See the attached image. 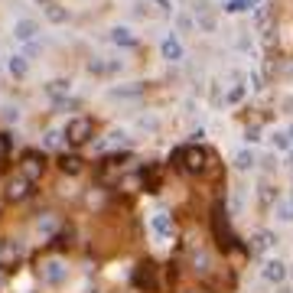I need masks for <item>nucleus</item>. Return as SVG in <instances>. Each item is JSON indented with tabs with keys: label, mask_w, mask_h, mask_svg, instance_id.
<instances>
[{
	"label": "nucleus",
	"mask_w": 293,
	"mask_h": 293,
	"mask_svg": "<svg viewBox=\"0 0 293 293\" xmlns=\"http://www.w3.org/2000/svg\"><path fill=\"white\" fill-rule=\"evenodd\" d=\"M212 232H215V241H218L221 251H238L241 247L235 232H232V225H228V212L221 202H215V209H212Z\"/></svg>",
	"instance_id": "f257e3e1"
},
{
	"label": "nucleus",
	"mask_w": 293,
	"mask_h": 293,
	"mask_svg": "<svg viewBox=\"0 0 293 293\" xmlns=\"http://www.w3.org/2000/svg\"><path fill=\"white\" fill-rule=\"evenodd\" d=\"M206 160H209L206 150H199V147H179L173 153V166H179V170L189 173V176H199L202 170H206Z\"/></svg>",
	"instance_id": "f03ea898"
},
{
	"label": "nucleus",
	"mask_w": 293,
	"mask_h": 293,
	"mask_svg": "<svg viewBox=\"0 0 293 293\" xmlns=\"http://www.w3.org/2000/svg\"><path fill=\"white\" fill-rule=\"evenodd\" d=\"M16 170H20V176H23V179H30V183L42 179V173H46V153H39V150H23Z\"/></svg>",
	"instance_id": "7ed1b4c3"
},
{
	"label": "nucleus",
	"mask_w": 293,
	"mask_h": 293,
	"mask_svg": "<svg viewBox=\"0 0 293 293\" xmlns=\"http://www.w3.org/2000/svg\"><path fill=\"white\" fill-rule=\"evenodd\" d=\"M134 287H137V290H147V293H156V290H160L156 264H153V261H140L137 267H134Z\"/></svg>",
	"instance_id": "20e7f679"
},
{
	"label": "nucleus",
	"mask_w": 293,
	"mask_h": 293,
	"mask_svg": "<svg viewBox=\"0 0 293 293\" xmlns=\"http://www.w3.org/2000/svg\"><path fill=\"white\" fill-rule=\"evenodd\" d=\"M92 134H95V124L88 121V118H75V121L65 127V137H69V144H75V147L88 144V140H92Z\"/></svg>",
	"instance_id": "39448f33"
},
{
	"label": "nucleus",
	"mask_w": 293,
	"mask_h": 293,
	"mask_svg": "<svg viewBox=\"0 0 293 293\" xmlns=\"http://www.w3.org/2000/svg\"><path fill=\"white\" fill-rule=\"evenodd\" d=\"M20 261H23V247L16 241H4V244H0V271H4V274L16 271V267H20Z\"/></svg>",
	"instance_id": "423d86ee"
},
{
	"label": "nucleus",
	"mask_w": 293,
	"mask_h": 293,
	"mask_svg": "<svg viewBox=\"0 0 293 293\" xmlns=\"http://www.w3.org/2000/svg\"><path fill=\"white\" fill-rule=\"evenodd\" d=\"M65 267H62V261H56V257H52V261H46V264H39V277L46 280V283H62L65 280Z\"/></svg>",
	"instance_id": "0eeeda50"
},
{
	"label": "nucleus",
	"mask_w": 293,
	"mask_h": 293,
	"mask_svg": "<svg viewBox=\"0 0 293 293\" xmlns=\"http://www.w3.org/2000/svg\"><path fill=\"white\" fill-rule=\"evenodd\" d=\"M59 170L65 173V176H78V173L85 170V160L78 156V153H62L59 156Z\"/></svg>",
	"instance_id": "6e6552de"
},
{
	"label": "nucleus",
	"mask_w": 293,
	"mask_h": 293,
	"mask_svg": "<svg viewBox=\"0 0 293 293\" xmlns=\"http://www.w3.org/2000/svg\"><path fill=\"white\" fill-rule=\"evenodd\" d=\"M30 179H23V176H16V179H10L7 183V199L10 202H20V199H26V195H30Z\"/></svg>",
	"instance_id": "1a4fd4ad"
},
{
	"label": "nucleus",
	"mask_w": 293,
	"mask_h": 293,
	"mask_svg": "<svg viewBox=\"0 0 293 293\" xmlns=\"http://www.w3.org/2000/svg\"><path fill=\"white\" fill-rule=\"evenodd\" d=\"M153 232H156L160 238H170V235H173V221H170L166 212H156V215H153Z\"/></svg>",
	"instance_id": "9d476101"
},
{
	"label": "nucleus",
	"mask_w": 293,
	"mask_h": 293,
	"mask_svg": "<svg viewBox=\"0 0 293 293\" xmlns=\"http://www.w3.org/2000/svg\"><path fill=\"white\" fill-rule=\"evenodd\" d=\"M264 277H267L271 283H280L283 277H287V267H283L280 261H267L264 264Z\"/></svg>",
	"instance_id": "9b49d317"
},
{
	"label": "nucleus",
	"mask_w": 293,
	"mask_h": 293,
	"mask_svg": "<svg viewBox=\"0 0 293 293\" xmlns=\"http://www.w3.org/2000/svg\"><path fill=\"white\" fill-rule=\"evenodd\" d=\"M163 59H170V62H179V59H183V46H179V39H173V36H166V39H163Z\"/></svg>",
	"instance_id": "f8f14e48"
},
{
	"label": "nucleus",
	"mask_w": 293,
	"mask_h": 293,
	"mask_svg": "<svg viewBox=\"0 0 293 293\" xmlns=\"http://www.w3.org/2000/svg\"><path fill=\"white\" fill-rule=\"evenodd\" d=\"M36 33H39V26L33 23V20H20V23L13 26V36H16V39H33Z\"/></svg>",
	"instance_id": "ddd939ff"
},
{
	"label": "nucleus",
	"mask_w": 293,
	"mask_h": 293,
	"mask_svg": "<svg viewBox=\"0 0 293 293\" xmlns=\"http://www.w3.org/2000/svg\"><path fill=\"white\" fill-rule=\"evenodd\" d=\"M52 251H65V247H72V228H62L59 235H52Z\"/></svg>",
	"instance_id": "4468645a"
},
{
	"label": "nucleus",
	"mask_w": 293,
	"mask_h": 293,
	"mask_svg": "<svg viewBox=\"0 0 293 293\" xmlns=\"http://www.w3.org/2000/svg\"><path fill=\"white\" fill-rule=\"evenodd\" d=\"M144 189H147V192H156V189H160V170H153V166L144 170Z\"/></svg>",
	"instance_id": "2eb2a0df"
},
{
	"label": "nucleus",
	"mask_w": 293,
	"mask_h": 293,
	"mask_svg": "<svg viewBox=\"0 0 293 293\" xmlns=\"http://www.w3.org/2000/svg\"><path fill=\"white\" fill-rule=\"evenodd\" d=\"M199 26L202 30H215V13L206 10V4H199Z\"/></svg>",
	"instance_id": "dca6fc26"
},
{
	"label": "nucleus",
	"mask_w": 293,
	"mask_h": 293,
	"mask_svg": "<svg viewBox=\"0 0 293 293\" xmlns=\"http://www.w3.org/2000/svg\"><path fill=\"white\" fill-rule=\"evenodd\" d=\"M46 16H49L52 23H65V20H69V10H62L59 4H49V7H46Z\"/></svg>",
	"instance_id": "f3484780"
},
{
	"label": "nucleus",
	"mask_w": 293,
	"mask_h": 293,
	"mask_svg": "<svg viewBox=\"0 0 293 293\" xmlns=\"http://www.w3.org/2000/svg\"><path fill=\"white\" fill-rule=\"evenodd\" d=\"M46 92H49L52 98H62V95L69 92V82H65V78H56V82H49V85H46Z\"/></svg>",
	"instance_id": "a211bd4d"
},
{
	"label": "nucleus",
	"mask_w": 293,
	"mask_h": 293,
	"mask_svg": "<svg viewBox=\"0 0 293 293\" xmlns=\"http://www.w3.org/2000/svg\"><path fill=\"white\" fill-rule=\"evenodd\" d=\"M271 244H274V235H271V232H261V235L254 238V247H251V254L264 251V247H271Z\"/></svg>",
	"instance_id": "6ab92c4d"
},
{
	"label": "nucleus",
	"mask_w": 293,
	"mask_h": 293,
	"mask_svg": "<svg viewBox=\"0 0 293 293\" xmlns=\"http://www.w3.org/2000/svg\"><path fill=\"white\" fill-rule=\"evenodd\" d=\"M118 46H137V39L130 36V30H114V36H111Z\"/></svg>",
	"instance_id": "aec40b11"
},
{
	"label": "nucleus",
	"mask_w": 293,
	"mask_h": 293,
	"mask_svg": "<svg viewBox=\"0 0 293 293\" xmlns=\"http://www.w3.org/2000/svg\"><path fill=\"white\" fill-rule=\"evenodd\" d=\"M10 72H13L16 78L26 75V59H23V56H13V59H10Z\"/></svg>",
	"instance_id": "412c9836"
},
{
	"label": "nucleus",
	"mask_w": 293,
	"mask_h": 293,
	"mask_svg": "<svg viewBox=\"0 0 293 293\" xmlns=\"http://www.w3.org/2000/svg\"><path fill=\"white\" fill-rule=\"evenodd\" d=\"M235 166H238V170H251V166H254V156L244 150V153H238V156H235Z\"/></svg>",
	"instance_id": "4be33fe9"
},
{
	"label": "nucleus",
	"mask_w": 293,
	"mask_h": 293,
	"mask_svg": "<svg viewBox=\"0 0 293 293\" xmlns=\"http://www.w3.org/2000/svg\"><path fill=\"white\" fill-rule=\"evenodd\" d=\"M140 92H144V85H130V88H114V98H130V95H140Z\"/></svg>",
	"instance_id": "5701e85b"
},
{
	"label": "nucleus",
	"mask_w": 293,
	"mask_h": 293,
	"mask_svg": "<svg viewBox=\"0 0 293 293\" xmlns=\"http://www.w3.org/2000/svg\"><path fill=\"white\" fill-rule=\"evenodd\" d=\"M36 228H39V232H52V228H56V218H52V215H39Z\"/></svg>",
	"instance_id": "b1692460"
},
{
	"label": "nucleus",
	"mask_w": 293,
	"mask_h": 293,
	"mask_svg": "<svg viewBox=\"0 0 293 293\" xmlns=\"http://www.w3.org/2000/svg\"><path fill=\"white\" fill-rule=\"evenodd\" d=\"M251 4H257V0H232L225 10H228V13H238V10H244V7H251Z\"/></svg>",
	"instance_id": "393cba45"
},
{
	"label": "nucleus",
	"mask_w": 293,
	"mask_h": 293,
	"mask_svg": "<svg viewBox=\"0 0 293 293\" xmlns=\"http://www.w3.org/2000/svg\"><path fill=\"white\" fill-rule=\"evenodd\" d=\"M267 23H271V7H261V10H257V26L267 30Z\"/></svg>",
	"instance_id": "a878e982"
},
{
	"label": "nucleus",
	"mask_w": 293,
	"mask_h": 293,
	"mask_svg": "<svg viewBox=\"0 0 293 293\" xmlns=\"http://www.w3.org/2000/svg\"><path fill=\"white\" fill-rule=\"evenodd\" d=\"M277 215H280V218H287V221H293V199H290V202H283V206L277 209Z\"/></svg>",
	"instance_id": "bb28decb"
},
{
	"label": "nucleus",
	"mask_w": 293,
	"mask_h": 293,
	"mask_svg": "<svg viewBox=\"0 0 293 293\" xmlns=\"http://www.w3.org/2000/svg\"><path fill=\"white\" fill-rule=\"evenodd\" d=\"M274 147H277V150H287V147H290V134H274Z\"/></svg>",
	"instance_id": "cd10ccee"
},
{
	"label": "nucleus",
	"mask_w": 293,
	"mask_h": 293,
	"mask_svg": "<svg viewBox=\"0 0 293 293\" xmlns=\"http://www.w3.org/2000/svg\"><path fill=\"white\" fill-rule=\"evenodd\" d=\"M261 202H264V206H271V202H274V186H261Z\"/></svg>",
	"instance_id": "c85d7f7f"
},
{
	"label": "nucleus",
	"mask_w": 293,
	"mask_h": 293,
	"mask_svg": "<svg viewBox=\"0 0 293 293\" xmlns=\"http://www.w3.org/2000/svg\"><path fill=\"white\" fill-rule=\"evenodd\" d=\"M241 98H244V88H241V85H238V88H232V92H228V101H232V104H235V101H241Z\"/></svg>",
	"instance_id": "c756f323"
},
{
	"label": "nucleus",
	"mask_w": 293,
	"mask_h": 293,
	"mask_svg": "<svg viewBox=\"0 0 293 293\" xmlns=\"http://www.w3.org/2000/svg\"><path fill=\"white\" fill-rule=\"evenodd\" d=\"M153 4L160 7V10H170V0H153Z\"/></svg>",
	"instance_id": "7c9ffc66"
},
{
	"label": "nucleus",
	"mask_w": 293,
	"mask_h": 293,
	"mask_svg": "<svg viewBox=\"0 0 293 293\" xmlns=\"http://www.w3.org/2000/svg\"><path fill=\"white\" fill-rule=\"evenodd\" d=\"M186 293H206V290H186Z\"/></svg>",
	"instance_id": "2f4dec72"
},
{
	"label": "nucleus",
	"mask_w": 293,
	"mask_h": 293,
	"mask_svg": "<svg viewBox=\"0 0 293 293\" xmlns=\"http://www.w3.org/2000/svg\"><path fill=\"white\" fill-rule=\"evenodd\" d=\"M0 215H4V199H0Z\"/></svg>",
	"instance_id": "473e14b6"
},
{
	"label": "nucleus",
	"mask_w": 293,
	"mask_h": 293,
	"mask_svg": "<svg viewBox=\"0 0 293 293\" xmlns=\"http://www.w3.org/2000/svg\"><path fill=\"white\" fill-rule=\"evenodd\" d=\"M290 140H293V127H290Z\"/></svg>",
	"instance_id": "72a5a7b5"
},
{
	"label": "nucleus",
	"mask_w": 293,
	"mask_h": 293,
	"mask_svg": "<svg viewBox=\"0 0 293 293\" xmlns=\"http://www.w3.org/2000/svg\"><path fill=\"white\" fill-rule=\"evenodd\" d=\"M290 166H293V156H290Z\"/></svg>",
	"instance_id": "f704fd0d"
},
{
	"label": "nucleus",
	"mask_w": 293,
	"mask_h": 293,
	"mask_svg": "<svg viewBox=\"0 0 293 293\" xmlns=\"http://www.w3.org/2000/svg\"><path fill=\"white\" fill-rule=\"evenodd\" d=\"M49 4H52V0H49Z\"/></svg>",
	"instance_id": "c9c22d12"
}]
</instances>
